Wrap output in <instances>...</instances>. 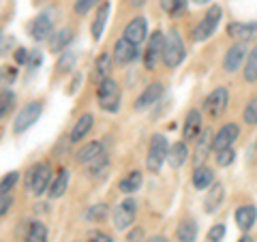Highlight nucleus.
<instances>
[{"instance_id":"nucleus-1","label":"nucleus","mask_w":257,"mask_h":242,"mask_svg":"<svg viewBox=\"0 0 257 242\" xmlns=\"http://www.w3.org/2000/svg\"><path fill=\"white\" fill-rule=\"evenodd\" d=\"M52 184V169L47 163H37L28 169L26 174V189H30L35 195H43V191Z\"/></svg>"},{"instance_id":"nucleus-2","label":"nucleus","mask_w":257,"mask_h":242,"mask_svg":"<svg viewBox=\"0 0 257 242\" xmlns=\"http://www.w3.org/2000/svg\"><path fill=\"white\" fill-rule=\"evenodd\" d=\"M184 60V43L180 35L176 30H172L170 35L165 37V47H163V62L170 69L178 67V64Z\"/></svg>"},{"instance_id":"nucleus-3","label":"nucleus","mask_w":257,"mask_h":242,"mask_svg":"<svg viewBox=\"0 0 257 242\" xmlns=\"http://www.w3.org/2000/svg\"><path fill=\"white\" fill-rule=\"evenodd\" d=\"M96 99H99L101 109L105 111H116L120 103V88L114 79H103L99 82V90H96Z\"/></svg>"},{"instance_id":"nucleus-4","label":"nucleus","mask_w":257,"mask_h":242,"mask_svg":"<svg viewBox=\"0 0 257 242\" xmlns=\"http://www.w3.org/2000/svg\"><path fill=\"white\" fill-rule=\"evenodd\" d=\"M167 140L165 135H152L150 140V146H148V157H146V167L150 169V172H159L161 165H163V161L167 159Z\"/></svg>"},{"instance_id":"nucleus-5","label":"nucleus","mask_w":257,"mask_h":242,"mask_svg":"<svg viewBox=\"0 0 257 242\" xmlns=\"http://www.w3.org/2000/svg\"><path fill=\"white\" fill-rule=\"evenodd\" d=\"M221 15H223L221 7H216V5L210 7V9H208V13L204 15V20L197 24L193 39H195V41H206L208 37H212L214 30H216V26H219V22H221Z\"/></svg>"},{"instance_id":"nucleus-6","label":"nucleus","mask_w":257,"mask_h":242,"mask_svg":"<svg viewBox=\"0 0 257 242\" xmlns=\"http://www.w3.org/2000/svg\"><path fill=\"white\" fill-rule=\"evenodd\" d=\"M41 111H43V105L39 101H32V103H26V107H24L18 118H15V123H13V131L15 133H24L26 129H30L32 125L39 120V116H41Z\"/></svg>"},{"instance_id":"nucleus-7","label":"nucleus","mask_w":257,"mask_h":242,"mask_svg":"<svg viewBox=\"0 0 257 242\" xmlns=\"http://www.w3.org/2000/svg\"><path fill=\"white\" fill-rule=\"evenodd\" d=\"M135 212H138V204L135 199H124L120 201L114 210V227L124 231L126 227H131V223L135 221Z\"/></svg>"},{"instance_id":"nucleus-8","label":"nucleus","mask_w":257,"mask_h":242,"mask_svg":"<svg viewBox=\"0 0 257 242\" xmlns=\"http://www.w3.org/2000/svg\"><path fill=\"white\" fill-rule=\"evenodd\" d=\"M163 47H165V35L161 30L152 32L150 41H148L146 56H144V64H146V69H155L157 67L159 58H163Z\"/></svg>"},{"instance_id":"nucleus-9","label":"nucleus","mask_w":257,"mask_h":242,"mask_svg":"<svg viewBox=\"0 0 257 242\" xmlns=\"http://www.w3.org/2000/svg\"><path fill=\"white\" fill-rule=\"evenodd\" d=\"M246 52H248L246 41H240L236 45H231L227 50V54H225V60H223L225 71H227V73H234V71H238L240 64L246 60Z\"/></svg>"},{"instance_id":"nucleus-10","label":"nucleus","mask_w":257,"mask_h":242,"mask_svg":"<svg viewBox=\"0 0 257 242\" xmlns=\"http://www.w3.org/2000/svg\"><path fill=\"white\" fill-rule=\"evenodd\" d=\"M54 30V18L50 13H41L37 15L30 24V35L35 41H43V39H50Z\"/></svg>"},{"instance_id":"nucleus-11","label":"nucleus","mask_w":257,"mask_h":242,"mask_svg":"<svg viewBox=\"0 0 257 242\" xmlns=\"http://www.w3.org/2000/svg\"><path fill=\"white\" fill-rule=\"evenodd\" d=\"M238 133H240L238 125H225V127H221L219 131H216V135H214L212 150L219 152V150H225V148H231V146H234V142L238 140Z\"/></svg>"},{"instance_id":"nucleus-12","label":"nucleus","mask_w":257,"mask_h":242,"mask_svg":"<svg viewBox=\"0 0 257 242\" xmlns=\"http://www.w3.org/2000/svg\"><path fill=\"white\" fill-rule=\"evenodd\" d=\"M204 107H206V111L212 118L221 116L223 111H225V107H227V90H225V88H214V90L208 94Z\"/></svg>"},{"instance_id":"nucleus-13","label":"nucleus","mask_w":257,"mask_h":242,"mask_svg":"<svg viewBox=\"0 0 257 242\" xmlns=\"http://www.w3.org/2000/svg\"><path fill=\"white\" fill-rule=\"evenodd\" d=\"M148 35V22L146 18H135L126 24V28H124V39H128L131 43L135 45H140L144 39H146Z\"/></svg>"},{"instance_id":"nucleus-14","label":"nucleus","mask_w":257,"mask_h":242,"mask_svg":"<svg viewBox=\"0 0 257 242\" xmlns=\"http://www.w3.org/2000/svg\"><path fill=\"white\" fill-rule=\"evenodd\" d=\"M227 32L229 37L238 39V41H253V39H257V22H251V24L234 22L227 26Z\"/></svg>"},{"instance_id":"nucleus-15","label":"nucleus","mask_w":257,"mask_h":242,"mask_svg":"<svg viewBox=\"0 0 257 242\" xmlns=\"http://www.w3.org/2000/svg\"><path fill=\"white\" fill-rule=\"evenodd\" d=\"M182 135H184V140H197L202 135V114L197 109H191L187 118H184Z\"/></svg>"},{"instance_id":"nucleus-16","label":"nucleus","mask_w":257,"mask_h":242,"mask_svg":"<svg viewBox=\"0 0 257 242\" xmlns=\"http://www.w3.org/2000/svg\"><path fill=\"white\" fill-rule=\"evenodd\" d=\"M161 94H163V84L155 82V84L146 86V90H144L140 94V99L135 101V109H146L150 105H155V103L161 99Z\"/></svg>"},{"instance_id":"nucleus-17","label":"nucleus","mask_w":257,"mask_h":242,"mask_svg":"<svg viewBox=\"0 0 257 242\" xmlns=\"http://www.w3.org/2000/svg\"><path fill=\"white\" fill-rule=\"evenodd\" d=\"M114 58L118 60V62H122V64H126V62H133L135 58H138V45L135 43H131L128 39H120V41L114 45Z\"/></svg>"},{"instance_id":"nucleus-18","label":"nucleus","mask_w":257,"mask_h":242,"mask_svg":"<svg viewBox=\"0 0 257 242\" xmlns=\"http://www.w3.org/2000/svg\"><path fill=\"white\" fill-rule=\"evenodd\" d=\"M212 144H214L212 131H210V129H206V131H202V135L197 137V148H195V157H193V161H195V167H199L208 159V150H212Z\"/></svg>"},{"instance_id":"nucleus-19","label":"nucleus","mask_w":257,"mask_h":242,"mask_svg":"<svg viewBox=\"0 0 257 242\" xmlns=\"http://www.w3.org/2000/svg\"><path fill=\"white\" fill-rule=\"evenodd\" d=\"M187 159H189V148H187L184 142H176L170 148V152H167V163H170L174 169L182 167L184 163H187Z\"/></svg>"},{"instance_id":"nucleus-20","label":"nucleus","mask_w":257,"mask_h":242,"mask_svg":"<svg viewBox=\"0 0 257 242\" xmlns=\"http://www.w3.org/2000/svg\"><path fill=\"white\" fill-rule=\"evenodd\" d=\"M255 219H257V210H255V206H240L238 210H236V223H238V227L240 229H251L253 225H255Z\"/></svg>"},{"instance_id":"nucleus-21","label":"nucleus","mask_w":257,"mask_h":242,"mask_svg":"<svg viewBox=\"0 0 257 242\" xmlns=\"http://www.w3.org/2000/svg\"><path fill=\"white\" fill-rule=\"evenodd\" d=\"M103 152H105V150H103V146H101L99 142H90V144H86V146L77 152V157H75V159H77V163L88 165V163H92L96 157H101Z\"/></svg>"},{"instance_id":"nucleus-22","label":"nucleus","mask_w":257,"mask_h":242,"mask_svg":"<svg viewBox=\"0 0 257 242\" xmlns=\"http://www.w3.org/2000/svg\"><path fill=\"white\" fill-rule=\"evenodd\" d=\"M212 182H214V174H212V169H208V167H204V165L195 167V172H193V187H195L197 191L208 189Z\"/></svg>"},{"instance_id":"nucleus-23","label":"nucleus","mask_w":257,"mask_h":242,"mask_svg":"<svg viewBox=\"0 0 257 242\" xmlns=\"http://www.w3.org/2000/svg\"><path fill=\"white\" fill-rule=\"evenodd\" d=\"M107 15H109V5H107V3H101L99 11H96V15H94L92 28H90V32H92L94 39H101L103 28H105V22H107Z\"/></svg>"},{"instance_id":"nucleus-24","label":"nucleus","mask_w":257,"mask_h":242,"mask_svg":"<svg viewBox=\"0 0 257 242\" xmlns=\"http://www.w3.org/2000/svg\"><path fill=\"white\" fill-rule=\"evenodd\" d=\"M71 41H73V30H71V28H62V30L56 32V35H52V39H50V50L52 52H60Z\"/></svg>"},{"instance_id":"nucleus-25","label":"nucleus","mask_w":257,"mask_h":242,"mask_svg":"<svg viewBox=\"0 0 257 242\" xmlns=\"http://www.w3.org/2000/svg\"><path fill=\"white\" fill-rule=\"evenodd\" d=\"M109 71H111V56L107 52H103L94 62V77L103 82V79L109 77Z\"/></svg>"},{"instance_id":"nucleus-26","label":"nucleus","mask_w":257,"mask_h":242,"mask_svg":"<svg viewBox=\"0 0 257 242\" xmlns=\"http://www.w3.org/2000/svg\"><path fill=\"white\" fill-rule=\"evenodd\" d=\"M77 56H79L77 50H64L60 54V60H58V64H56V69H58L60 73H71V71L75 69Z\"/></svg>"},{"instance_id":"nucleus-27","label":"nucleus","mask_w":257,"mask_h":242,"mask_svg":"<svg viewBox=\"0 0 257 242\" xmlns=\"http://www.w3.org/2000/svg\"><path fill=\"white\" fill-rule=\"evenodd\" d=\"M26 242H47V227L41 221H32L28 225Z\"/></svg>"},{"instance_id":"nucleus-28","label":"nucleus","mask_w":257,"mask_h":242,"mask_svg":"<svg viewBox=\"0 0 257 242\" xmlns=\"http://www.w3.org/2000/svg\"><path fill=\"white\" fill-rule=\"evenodd\" d=\"M140 187H142V172H128V176L120 180V191L126 193V195L135 193Z\"/></svg>"},{"instance_id":"nucleus-29","label":"nucleus","mask_w":257,"mask_h":242,"mask_svg":"<svg viewBox=\"0 0 257 242\" xmlns=\"http://www.w3.org/2000/svg\"><path fill=\"white\" fill-rule=\"evenodd\" d=\"M176 236H178V242H195V238H197V225L193 221H182L178 225Z\"/></svg>"},{"instance_id":"nucleus-30","label":"nucleus","mask_w":257,"mask_h":242,"mask_svg":"<svg viewBox=\"0 0 257 242\" xmlns=\"http://www.w3.org/2000/svg\"><path fill=\"white\" fill-rule=\"evenodd\" d=\"M90 127H92V116H90V114H84V116L75 123L73 131H71V142H79L88 131H90Z\"/></svg>"},{"instance_id":"nucleus-31","label":"nucleus","mask_w":257,"mask_h":242,"mask_svg":"<svg viewBox=\"0 0 257 242\" xmlns=\"http://www.w3.org/2000/svg\"><path fill=\"white\" fill-rule=\"evenodd\" d=\"M67 184H69V172L67 169H60V174L54 178V182L50 184V197H60L64 191H67Z\"/></svg>"},{"instance_id":"nucleus-32","label":"nucleus","mask_w":257,"mask_h":242,"mask_svg":"<svg viewBox=\"0 0 257 242\" xmlns=\"http://www.w3.org/2000/svg\"><path fill=\"white\" fill-rule=\"evenodd\" d=\"M223 184H219V182H216L214 184V189L210 191V193H208V197L204 199V206H206V212H214L216 210V208H219L221 206V199H223Z\"/></svg>"},{"instance_id":"nucleus-33","label":"nucleus","mask_w":257,"mask_h":242,"mask_svg":"<svg viewBox=\"0 0 257 242\" xmlns=\"http://www.w3.org/2000/svg\"><path fill=\"white\" fill-rule=\"evenodd\" d=\"M244 79L246 82H257V45L248 52L244 60Z\"/></svg>"},{"instance_id":"nucleus-34","label":"nucleus","mask_w":257,"mask_h":242,"mask_svg":"<svg viewBox=\"0 0 257 242\" xmlns=\"http://www.w3.org/2000/svg\"><path fill=\"white\" fill-rule=\"evenodd\" d=\"M107 214H109V208H107L105 204H96V206H90V208H88L86 219H88V221L99 223V221H105V219H107Z\"/></svg>"},{"instance_id":"nucleus-35","label":"nucleus","mask_w":257,"mask_h":242,"mask_svg":"<svg viewBox=\"0 0 257 242\" xmlns=\"http://www.w3.org/2000/svg\"><path fill=\"white\" fill-rule=\"evenodd\" d=\"M184 5H187V0H161V9L170 15H176L184 9Z\"/></svg>"},{"instance_id":"nucleus-36","label":"nucleus","mask_w":257,"mask_h":242,"mask_svg":"<svg viewBox=\"0 0 257 242\" xmlns=\"http://www.w3.org/2000/svg\"><path fill=\"white\" fill-rule=\"evenodd\" d=\"M244 123L246 125H257V101H248L246 107H244Z\"/></svg>"},{"instance_id":"nucleus-37","label":"nucleus","mask_w":257,"mask_h":242,"mask_svg":"<svg viewBox=\"0 0 257 242\" xmlns=\"http://www.w3.org/2000/svg\"><path fill=\"white\" fill-rule=\"evenodd\" d=\"M105 167H107V157H105V152H103L101 157H96L92 163H88V169H90V174H101Z\"/></svg>"},{"instance_id":"nucleus-38","label":"nucleus","mask_w":257,"mask_h":242,"mask_svg":"<svg viewBox=\"0 0 257 242\" xmlns=\"http://www.w3.org/2000/svg\"><path fill=\"white\" fill-rule=\"evenodd\" d=\"M234 150H231V148H225V150H219V152H216V163H219V165H229V163H234Z\"/></svg>"},{"instance_id":"nucleus-39","label":"nucleus","mask_w":257,"mask_h":242,"mask_svg":"<svg viewBox=\"0 0 257 242\" xmlns=\"http://www.w3.org/2000/svg\"><path fill=\"white\" fill-rule=\"evenodd\" d=\"M96 3H101V0H77V3H75V11H77L79 15H84V13L90 11Z\"/></svg>"},{"instance_id":"nucleus-40","label":"nucleus","mask_w":257,"mask_h":242,"mask_svg":"<svg viewBox=\"0 0 257 242\" xmlns=\"http://www.w3.org/2000/svg\"><path fill=\"white\" fill-rule=\"evenodd\" d=\"M18 178H20L18 172H11L9 176H5V178H3V187H0V189H3V193H9L13 189V184L18 182Z\"/></svg>"},{"instance_id":"nucleus-41","label":"nucleus","mask_w":257,"mask_h":242,"mask_svg":"<svg viewBox=\"0 0 257 242\" xmlns=\"http://www.w3.org/2000/svg\"><path fill=\"white\" fill-rule=\"evenodd\" d=\"M225 236V227L223 225H214V227H210V231H208V240L210 242H221Z\"/></svg>"},{"instance_id":"nucleus-42","label":"nucleus","mask_w":257,"mask_h":242,"mask_svg":"<svg viewBox=\"0 0 257 242\" xmlns=\"http://www.w3.org/2000/svg\"><path fill=\"white\" fill-rule=\"evenodd\" d=\"M11 105H13V94H7V92H3V107H0V116L7 118V114H9Z\"/></svg>"},{"instance_id":"nucleus-43","label":"nucleus","mask_w":257,"mask_h":242,"mask_svg":"<svg viewBox=\"0 0 257 242\" xmlns=\"http://www.w3.org/2000/svg\"><path fill=\"white\" fill-rule=\"evenodd\" d=\"M30 56H32V52H28V50H18L15 52V62L18 64H28Z\"/></svg>"},{"instance_id":"nucleus-44","label":"nucleus","mask_w":257,"mask_h":242,"mask_svg":"<svg viewBox=\"0 0 257 242\" xmlns=\"http://www.w3.org/2000/svg\"><path fill=\"white\" fill-rule=\"evenodd\" d=\"M90 242H114V240H111V236H107V233L94 231V233H90Z\"/></svg>"},{"instance_id":"nucleus-45","label":"nucleus","mask_w":257,"mask_h":242,"mask_svg":"<svg viewBox=\"0 0 257 242\" xmlns=\"http://www.w3.org/2000/svg\"><path fill=\"white\" fill-rule=\"evenodd\" d=\"M9 208H11V197L9 195H7V193H3V204H0V214H7V210H9Z\"/></svg>"},{"instance_id":"nucleus-46","label":"nucleus","mask_w":257,"mask_h":242,"mask_svg":"<svg viewBox=\"0 0 257 242\" xmlns=\"http://www.w3.org/2000/svg\"><path fill=\"white\" fill-rule=\"evenodd\" d=\"M13 77H15V69L13 67H5V71H3V84H7V79L11 82Z\"/></svg>"},{"instance_id":"nucleus-47","label":"nucleus","mask_w":257,"mask_h":242,"mask_svg":"<svg viewBox=\"0 0 257 242\" xmlns=\"http://www.w3.org/2000/svg\"><path fill=\"white\" fill-rule=\"evenodd\" d=\"M144 5H146V0H131V7H135V9H140Z\"/></svg>"},{"instance_id":"nucleus-48","label":"nucleus","mask_w":257,"mask_h":242,"mask_svg":"<svg viewBox=\"0 0 257 242\" xmlns=\"http://www.w3.org/2000/svg\"><path fill=\"white\" fill-rule=\"evenodd\" d=\"M148 242H167V238H163V236H152Z\"/></svg>"},{"instance_id":"nucleus-49","label":"nucleus","mask_w":257,"mask_h":242,"mask_svg":"<svg viewBox=\"0 0 257 242\" xmlns=\"http://www.w3.org/2000/svg\"><path fill=\"white\" fill-rule=\"evenodd\" d=\"M238 242H253V238H251V236H242V238H240Z\"/></svg>"},{"instance_id":"nucleus-50","label":"nucleus","mask_w":257,"mask_h":242,"mask_svg":"<svg viewBox=\"0 0 257 242\" xmlns=\"http://www.w3.org/2000/svg\"><path fill=\"white\" fill-rule=\"evenodd\" d=\"M191 3H195V5H206L208 0H191Z\"/></svg>"}]
</instances>
